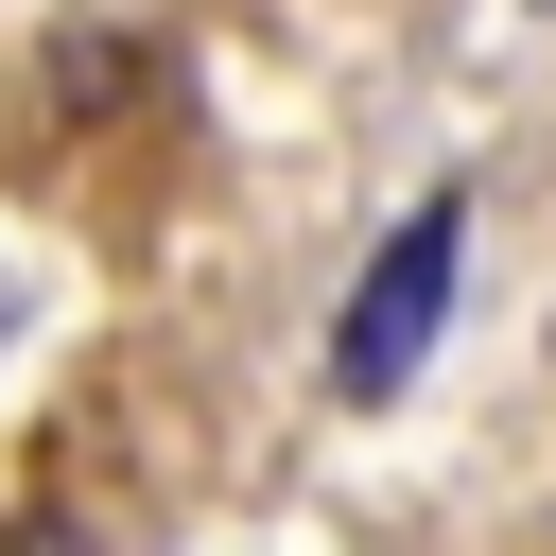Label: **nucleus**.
Returning <instances> with one entry per match:
<instances>
[{
    "label": "nucleus",
    "mask_w": 556,
    "mask_h": 556,
    "mask_svg": "<svg viewBox=\"0 0 556 556\" xmlns=\"http://www.w3.org/2000/svg\"><path fill=\"white\" fill-rule=\"evenodd\" d=\"M452 278H469V191H417V208L365 243L348 313H330V400H400V382L434 365V330H452Z\"/></svg>",
    "instance_id": "1"
}]
</instances>
